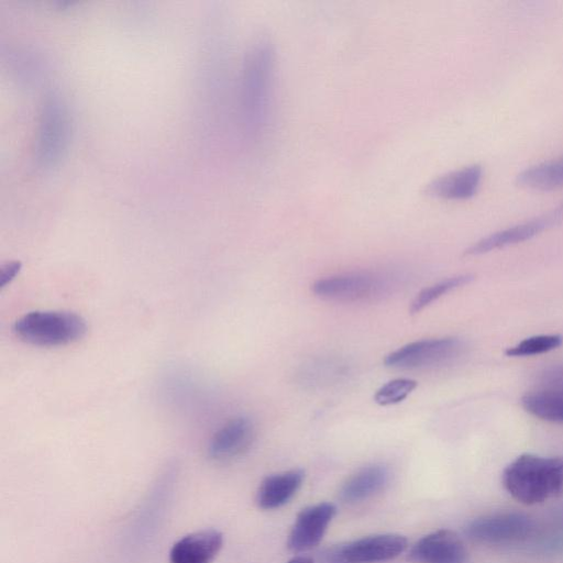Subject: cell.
Returning a JSON list of instances; mask_svg holds the SVG:
<instances>
[{"label":"cell","instance_id":"obj_1","mask_svg":"<svg viewBox=\"0 0 563 563\" xmlns=\"http://www.w3.org/2000/svg\"><path fill=\"white\" fill-rule=\"evenodd\" d=\"M274 76V51L269 43L258 42L246 54L240 106L245 132L256 137L266 126Z\"/></svg>","mask_w":563,"mask_h":563},{"label":"cell","instance_id":"obj_2","mask_svg":"<svg viewBox=\"0 0 563 563\" xmlns=\"http://www.w3.org/2000/svg\"><path fill=\"white\" fill-rule=\"evenodd\" d=\"M501 482L517 501L543 503L563 490V459L521 454L505 467Z\"/></svg>","mask_w":563,"mask_h":563},{"label":"cell","instance_id":"obj_3","mask_svg":"<svg viewBox=\"0 0 563 563\" xmlns=\"http://www.w3.org/2000/svg\"><path fill=\"white\" fill-rule=\"evenodd\" d=\"M13 332L25 343L56 347L80 340L87 332V323L71 311L35 310L20 317L14 322Z\"/></svg>","mask_w":563,"mask_h":563},{"label":"cell","instance_id":"obj_4","mask_svg":"<svg viewBox=\"0 0 563 563\" xmlns=\"http://www.w3.org/2000/svg\"><path fill=\"white\" fill-rule=\"evenodd\" d=\"M396 285V277L373 271L349 272L320 278L312 291L320 298L340 302H364L382 298Z\"/></svg>","mask_w":563,"mask_h":563},{"label":"cell","instance_id":"obj_5","mask_svg":"<svg viewBox=\"0 0 563 563\" xmlns=\"http://www.w3.org/2000/svg\"><path fill=\"white\" fill-rule=\"evenodd\" d=\"M408 547L401 534L383 533L366 536L324 549L318 556L319 563H382L390 561Z\"/></svg>","mask_w":563,"mask_h":563},{"label":"cell","instance_id":"obj_6","mask_svg":"<svg viewBox=\"0 0 563 563\" xmlns=\"http://www.w3.org/2000/svg\"><path fill=\"white\" fill-rule=\"evenodd\" d=\"M533 528V520L522 512L498 511L473 519L465 533L478 543L500 544L523 540Z\"/></svg>","mask_w":563,"mask_h":563},{"label":"cell","instance_id":"obj_7","mask_svg":"<svg viewBox=\"0 0 563 563\" xmlns=\"http://www.w3.org/2000/svg\"><path fill=\"white\" fill-rule=\"evenodd\" d=\"M463 344L456 338L424 339L408 343L386 355V366L395 368H427L455 358Z\"/></svg>","mask_w":563,"mask_h":563},{"label":"cell","instance_id":"obj_8","mask_svg":"<svg viewBox=\"0 0 563 563\" xmlns=\"http://www.w3.org/2000/svg\"><path fill=\"white\" fill-rule=\"evenodd\" d=\"M69 124L64 104L49 98L42 110L36 143V158L42 167L59 162L68 142Z\"/></svg>","mask_w":563,"mask_h":563},{"label":"cell","instance_id":"obj_9","mask_svg":"<svg viewBox=\"0 0 563 563\" xmlns=\"http://www.w3.org/2000/svg\"><path fill=\"white\" fill-rule=\"evenodd\" d=\"M335 514V505L327 501L303 508L297 515L289 532L288 549L295 553H301L317 547L324 537Z\"/></svg>","mask_w":563,"mask_h":563},{"label":"cell","instance_id":"obj_10","mask_svg":"<svg viewBox=\"0 0 563 563\" xmlns=\"http://www.w3.org/2000/svg\"><path fill=\"white\" fill-rule=\"evenodd\" d=\"M255 440V427L247 417H235L222 424L211 437L208 456L227 463L243 456Z\"/></svg>","mask_w":563,"mask_h":563},{"label":"cell","instance_id":"obj_11","mask_svg":"<svg viewBox=\"0 0 563 563\" xmlns=\"http://www.w3.org/2000/svg\"><path fill=\"white\" fill-rule=\"evenodd\" d=\"M563 220V203L532 220L492 233L466 251L465 255H481L493 250L527 241Z\"/></svg>","mask_w":563,"mask_h":563},{"label":"cell","instance_id":"obj_12","mask_svg":"<svg viewBox=\"0 0 563 563\" xmlns=\"http://www.w3.org/2000/svg\"><path fill=\"white\" fill-rule=\"evenodd\" d=\"M408 559L413 563H467L468 553L454 531L440 529L419 539L410 548Z\"/></svg>","mask_w":563,"mask_h":563},{"label":"cell","instance_id":"obj_13","mask_svg":"<svg viewBox=\"0 0 563 563\" xmlns=\"http://www.w3.org/2000/svg\"><path fill=\"white\" fill-rule=\"evenodd\" d=\"M223 545V534L216 529L188 533L169 551L170 563H212Z\"/></svg>","mask_w":563,"mask_h":563},{"label":"cell","instance_id":"obj_14","mask_svg":"<svg viewBox=\"0 0 563 563\" xmlns=\"http://www.w3.org/2000/svg\"><path fill=\"white\" fill-rule=\"evenodd\" d=\"M482 178V166L473 164L433 179L426 186L424 194L445 200H466L476 195Z\"/></svg>","mask_w":563,"mask_h":563},{"label":"cell","instance_id":"obj_15","mask_svg":"<svg viewBox=\"0 0 563 563\" xmlns=\"http://www.w3.org/2000/svg\"><path fill=\"white\" fill-rule=\"evenodd\" d=\"M303 479L305 473L298 468L265 477L257 489V506L264 510L285 506L301 488Z\"/></svg>","mask_w":563,"mask_h":563},{"label":"cell","instance_id":"obj_16","mask_svg":"<svg viewBox=\"0 0 563 563\" xmlns=\"http://www.w3.org/2000/svg\"><path fill=\"white\" fill-rule=\"evenodd\" d=\"M388 481L389 472L384 465L364 466L344 482L340 498L347 504L361 503L383 490Z\"/></svg>","mask_w":563,"mask_h":563},{"label":"cell","instance_id":"obj_17","mask_svg":"<svg viewBox=\"0 0 563 563\" xmlns=\"http://www.w3.org/2000/svg\"><path fill=\"white\" fill-rule=\"evenodd\" d=\"M522 407L542 420L563 423V389L540 387L527 393L521 399Z\"/></svg>","mask_w":563,"mask_h":563},{"label":"cell","instance_id":"obj_18","mask_svg":"<svg viewBox=\"0 0 563 563\" xmlns=\"http://www.w3.org/2000/svg\"><path fill=\"white\" fill-rule=\"evenodd\" d=\"M520 187L548 191L563 186V156L532 165L516 177Z\"/></svg>","mask_w":563,"mask_h":563},{"label":"cell","instance_id":"obj_19","mask_svg":"<svg viewBox=\"0 0 563 563\" xmlns=\"http://www.w3.org/2000/svg\"><path fill=\"white\" fill-rule=\"evenodd\" d=\"M347 372L342 361L336 358H320L303 365L299 373L300 382L308 386H322L340 379Z\"/></svg>","mask_w":563,"mask_h":563},{"label":"cell","instance_id":"obj_20","mask_svg":"<svg viewBox=\"0 0 563 563\" xmlns=\"http://www.w3.org/2000/svg\"><path fill=\"white\" fill-rule=\"evenodd\" d=\"M472 279V275H457L423 288L420 292H418V295L412 300L410 305V312H420L443 295L468 284Z\"/></svg>","mask_w":563,"mask_h":563},{"label":"cell","instance_id":"obj_21","mask_svg":"<svg viewBox=\"0 0 563 563\" xmlns=\"http://www.w3.org/2000/svg\"><path fill=\"white\" fill-rule=\"evenodd\" d=\"M563 343L560 334H540L527 338L506 350L508 356H531L545 353Z\"/></svg>","mask_w":563,"mask_h":563},{"label":"cell","instance_id":"obj_22","mask_svg":"<svg viewBox=\"0 0 563 563\" xmlns=\"http://www.w3.org/2000/svg\"><path fill=\"white\" fill-rule=\"evenodd\" d=\"M418 384L410 378H396L384 384L374 395V400L380 406H390L406 399Z\"/></svg>","mask_w":563,"mask_h":563},{"label":"cell","instance_id":"obj_23","mask_svg":"<svg viewBox=\"0 0 563 563\" xmlns=\"http://www.w3.org/2000/svg\"><path fill=\"white\" fill-rule=\"evenodd\" d=\"M541 387L563 389V364L544 372Z\"/></svg>","mask_w":563,"mask_h":563},{"label":"cell","instance_id":"obj_24","mask_svg":"<svg viewBox=\"0 0 563 563\" xmlns=\"http://www.w3.org/2000/svg\"><path fill=\"white\" fill-rule=\"evenodd\" d=\"M20 269H21L20 262H10V263L4 264L1 267V273H0L1 288L5 287L8 284H10L12 282V279H14L16 274H19Z\"/></svg>","mask_w":563,"mask_h":563},{"label":"cell","instance_id":"obj_25","mask_svg":"<svg viewBox=\"0 0 563 563\" xmlns=\"http://www.w3.org/2000/svg\"><path fill=\"white\" fill-rule=\"evenodd\" d=\"M287 563H316V561L307 555H297L289 560Z\"/></svg>","mask_w":563,"mask_h":563}]
</instances>
